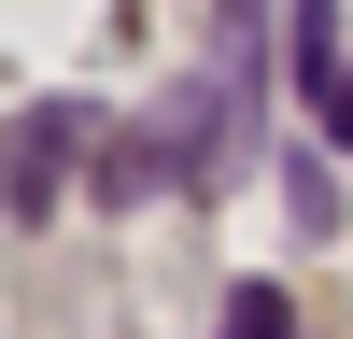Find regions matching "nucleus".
Returning a JSON list of instances; mask_svg holds the SVG:
<instances>
[{"label": "nucleus", "mask_w": 353, "mask_h": 339, "mask_svg": "<svg viewBox=\"0 0 353 339\" xmlns=\"http://www.w3.org/2000/svg\"><path fill=\"white\" fill-rule=\"evenodd\" d=\"M57 170H71V113H43V127H14V198H28V212L57 198Z\"/></svg>", "instance_id": "nucleus-1"}, {"label": "nucleus", "mask_w": 353, "mask_h": 339, "mask_svg": "<svg viewBox=\"0 0 353 339\" xmlns=\"http://www.w3.org/2000/svg\"><path fill=\"white\" fill-rule=\"evenodd\" d=\"M226 339H297V311H283L269 282H241V297H226Z\"/></svg>", "instance_id": "nucleus-2"}]
</instances>
